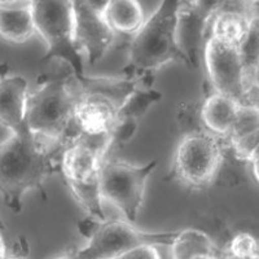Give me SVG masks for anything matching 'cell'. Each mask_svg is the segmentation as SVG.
I'll use <instances>...</instances> for the list:
<instances>
[{"label": "cell", "instance_id": "7402d4cb", "mask_svg": "<svg viewBox=\"0 0 259 259\" xmlns=\"http://www.w3.org/2000/svg\"><path fill=\"white\" fill-rule=\"evenodd\" d=\"M228 251L233 259H259V241L250 233L239 232L231 240Z\"/></svg>", "mask_w": 259, "mask_h": 259}, {"label": "cell", "instance_id": "1f68e13d", "mask_svg": "<svg viewBox=\"0 0 259 259\" xmlns=\"http://www.w3.org/2000/svg\"><path fill=\"white\" fill-rule=\"evenodd\" d=\"M56 259H74V258H73V255H68V254H65V255L59 256V258H56Z\"/></svg>", "mask_w": 259, "mask_h": 259}, {"label": "cell", "instance_id": "ba28073f", "mask_svg": "<svg viewBox=\"0 0 259 259\" xmlns=\"http://www.w3.org/2000/svg\"><path fill=\"white\" fill-rule=\"evenodd\" d=\"M156 166L157 159L144 166L105 159L100 172L101 201L113 203L130 223L136 222L144 201L147 179Z\"/></svg>", "mask_w": 259, "mask_h": 259}, {"label": "cell", "instance_id": "e0dca14e", "mask_svg": "<svg viewBox=\"0 0 259 259\" xmlns=\"http://www.w3.org/2000/svg\"><path fill=\"white\" fill-rule=\"evenodd\" d=\"M77 83L80 94L104 97L106 100L112 101L118 110L126 103L130 95L140 87L139 79H130L126 77H85L84 75L77 79Z\"/></svg>", "mask_w": 259, "mask_h": 259}, {"label": "cell", "instance_id": "4dcf8cb0", "mask_svg": "<svg viewBox=\"0 0 259 259\" xmlns=\"http://www.w3.org/2000/svg\"><path fill=\"white\" fill-rule=\"evenodd\" d=\"M194 259H221L218 255H202V256H197V258Z\"/></svg>", "mask_w": 259, "mask_h": 259}, {"label": "cell", "instance_id": "8fae6325", "mask_svg": "<svg viewBox=\"0 0 259 259\" xmlns=\"http://www.w3.org/2000/svg\"><path fill=\"white\" fill-rule=\"evenodd\" d=\"M218 4L219 2H179L177 41L193 69L198 68V55L205 30L210 25Z\"/></svg>", "mask_w": 259, "mask_h": 259}, {"label": "cell", "instance_id": "cb8c5ba5", "mask_svg": "<svg viewBox=\"0 0 259 259\" xmlns=\"http://www.w3.org/2000/svg\"><path fill=\"white\" fill-rule=\"evenodd\" d=\"M240 52L244 59L245 66L249 73H251L259 62V16H254L251 20L249 34L242 47L240 48Z\"/></svg>", "mask_w": 259, "mask_h": 259}, {"label": "cell", "instance_id": "d6986e66", "mask_svg": "<svg viewBox=\"0 0 259 259\" xmlns=\"http://www.w3.org/2000/svg\"><path fill=\"white\" fill-rule=\"evenodd\" d=\"M202 255H217L215 245L209 236L198 230L179 231L171 244V258L194 259Z\"/></svg>", "mask_w": 259, "mask_h": 259}, {"label": "cell", "instance_id": "277c9868", "mask_svg": "<svg viewBox=\"0 0 259 259\" xmlns=\"http://www.w3.org/2000/svg\"><path fill=\"white\" fill-rule=\"evenodd\" d=\"M112 144V138L75 136L65 148L61 161V172L75 201L100 222L108 219L101 205L100 172Z\"/></svg>", "mask_w": 259, "mask_h": 259}, {"label": "cell", "instance_id": "4316f807", "mask_svg": "<svg viewBox=\"0 0 259 259\" xmlns=\"http://www.w3.org/2000/svg\"><path fill=\"white\" fill-rule=\"evenodd\" d=\"M117 259H162L154 245H140Z\"/></svg>", "mask_w": 259, "mask_h": 259}, {"label": "cell", "instance_id": "52a82bcc", "mask_svg": "<svg viewBox=\"0 0 259 259\" xmlns=\"http://www.w3.org/2000/svg\"><path fill=\"white\" fill-rule=\"evenodd\" d=\"M223 161V144L209 131L183 136L174 154L170 178L191 188L209 186Z\"/></svg>", "mask_w": 259, "mask_h": 259}, {"label": "cell", "instance_id": "5b68a950", "mask_svg": "<svg viewBox=\"0 0 259 259\" xmlns=\"http://www.w3.org/2000/svg\"><path fill=\"white\" fill-rule=\"evenodd\" d=\"M31 9L36 32L48 47L41 61H62L70 66L77 79L84 77L82 55L74 38L73 2L36 0Z\"/></svg>", "mask_w": 259, "mask_h": 259}, {"label": "cell", "instance_id": "7a4b0ae2", "mask_svg": "<svg viewBox=\"0 0 259 259\" xmlns=\"http://www.w3.org/2000/svg\"><path fill=\"white\" fill-rule=\"evenodd\" d=\"M178 8L179 2H161L156 12L131 38L128 60L121 73L122 77L138 79L148 73H154L168 62H178L193 69L177 41Z\"/></svg>", "mask_w": 259, "mask_h": 259}, {"label": "cell", "instance_id": "ffe728a7", "mask_svg": "<svg viewBox=\"0 0 259 259\" xmlns=\"http://www.w3.org/2000/svg\"><path fill=\"white\" fill-rule=\"evenodd\" d=\"M163 95L159 91L153 89H140L130 95L126 103L118 110V117L119 119L124 118H134V119H140L145 113L149 110V108L153 104L162 100Z\"/></svg>", "mask_w": 259, "mask_h": 259}, {"label": "cell", "instance_id": "f546056e", "mask_svg": "<svg viewBox=\"0 0 259 259\" xmlns=\"http://www.w3.org/2000/svg\"><path fill=\"white\" fill-rule=\"evenodd\" d=\"M251 171H253V175L255 178V180L259 183V161L251 163Z\"/></svg>", "mask_w": 259, "mask_h": 259}, {"label": "cell", "instance_id": "44dd1931", "mask_svg": "<svg viewBox=\"0 0 259 259\" xmlns=\"http://www.w3.org/2000/svg\"><path fill=\"white\" fill-rule=\"evenodd\" d=\"M259 130V105L255 104H244L240 105L236 115L235 123L227 135L228 140H236Z\"/></svg>", "mask_w": 259, "mask_h": 259}, {"label": "cell", "instance_id": "9a60e30c", "mask_svg": "<svg viewBox=\"0 0 259 259\" xmlns=\"http://www.w3.org/2000/svg\"><path fill=\"white\" fill-rule=\"evenodd\" d=\"M32 2L0 0V36L22 45L36 32L32 17Z\"/></svg>", "mask_w": 259, "mask_h": 259}, {"label": "cell", "instance_id": "d6a6232c", "mask_svg": "<svg viewBox=\"0 0 259 259\" xmlns=\"http://www.w3.org/2000/svg\"><path fill=\"white\" fill-rule=\"evenodd\" d=\"M3 231H6V224L2 222V219H0V232H3Z\"/></svg>", "mask_w": 259, "mask_h": 259}, {"label": "cell", "instance_id": "f1b7e54d", "mask_svg": "<svg viewBox=\"0 0 259 259\" xmlns=\"http://www.w3.org/2000/svg\"><path fill=\"white\" fill-rule=\"evenodd\" d=\"M6 255H7L6 242H4L3 236H2V232H0V259H3Z\"/></svg>", "mask_w": 259, "mask_h": 259}, {"label": "cell", "instance_id": "d4e9b609", "mask_svg": "<svg viewBox=\"0 0 259 259\" xmlns=\"http://www.w3.org/2000/svg\"><path fill=\"white\" fill-rule=\"evenodd\" d=\"M230 144L236 158L240 159V161L249 162L250 156L259 145V130L255 133L236 139V140H231Z\"/></svg>", "mask_w": 259, "mask_h": 259}, {"label": "cell", "instance_id": "836d02e7", "mask_svg": "<svg viewBox=\"0 0 259 259\" xmlns=\"http://www.w3.org/2000/svg\"><path fill=\"white\" fill-rule=\"evenodd\" d=\"M3 259H20V258H16V256H8V255H6Z\"/></svg>", "mask_w": 259, "mask_h": 259}, {"label": "cell", "instance_id": "30bf717a", "mask_svg": "<svg viewBox=\"0 0 259 259\" xmlns=\"http://www.w3.org/2000/svg\"><path fill=\"white\" fill-rule=\"evenodd\" d=\"M105 6L106 2H73L75 46L80 55L85 53L91 65L105 56L117 38L115 31L103 15Z\"/></svg>", "mask_w": 259, "mask_h": 259}, {"label": "cell", "instance_id": "9c48e42d", "mask_svg": "<svg viewBox=\"0 0 259 259\" xmlns=\"http://www.w3.org/2000/svg\"><path fill=\"white\" fill-rule=\"evenodd\" d=\"M205 64L214 92L231 97L241 105L250 104V73L239 48L209 38L205 45Z\"/></svg>", "mask_w": 259, "mask_h": 259}, {"label": "cell", "instance_id": "3957f363", "mask_svg": "<svg viewBox=\"0 0 259 259\" xmlns=\"http://www.w3.org/2000/svg\"><path fill=\"white\" fill-rule=\"evenodd\" d=\"M79 89L71 68L39 77L38 89L29 95L26 124L32 133L70 143L74 108Z\"/></svg>", "mask_w": 259, "mask_h": 259}, {"label": "cell", "instance_id": "8992f818", "mask_svg": "<svg viewBox=\"0 0 259 259\" xmlns=\"http://www.w3.org/2000/svg\"><path fill=\"white\" fill-rule=\"evenodd\" d=\"M177 232H145L123 219L99 222L85 246L73 254L74 259H117L140 245H170Z\"/></svg>", "mask_w": 259, "mask_h": 259}, {"label": "cell", "instance_id": "83f0119b", "mask_svg": "<svg viewBox=\"0 0 259 259\" xmlns=\"http://www.w3.org/2000/svg\"><path fill=\"white\" fill-rule=\"evenodd\" d=\"M250 82H251V85H253V89L255 87V89L259 90V62L255 65V68L251 70Z\"/></svg>", "mask_w": 259, "mask_h": 259}, {"label": "cell", "instance_id": "5bb4252c", "mask_svg": "<svg viewBox=\"0 0 259 259\" xmlns=\"http://www.w3.org/2000/svg\"><path fill=\"white\" fill-rule=\"evenodd\" d=\"M27 80L21 75L0 77V124L12 133L27 127Z\"/></svg>", "mask_w": 259, "mask_h": 259}, {"label": "cell", "instance_id": "7c38bea8", "mask_svg": "<svg viewBox=\"0 0 259 259\" xmlns=\"http://www.w3.org/2000/svg\"><path fill=\"white\" fill-rule=\"evenodd\" d=\"M118 121V108L112 101L79 92V99L74 108L73 139L75 136L112 138Z\"/></svg>", "mask_w": 259, "mask_h": 259}, {"label": "cell", "instance_id": "484cf974", "mask_svg": "<svg viewBox=\"0 0 259 259\" xmlns=\"http://www.w3.org/2000/svg\"><path fill=\"white\" fill-rule=\"evenodd\" d=\"M139 128V121L134 118H124L119 119L113 131L112 140L115 144H124L128 143L135 136Z\"/></svg>", "mask_w": 259, "mask_h": 259}, {"label": "cell", "instance_id": "4fadbf2b", "mask_svg": "<svg viewBox=\"0 0 259 259\" xmlns=\"http://www.w3.org/2000/svg\"><path fill=\"white\" fill-rule=\"evenodd\" d=\"M251 3H222L219 2L210 20L209 38H214L223 45L241 48L246 40L250 22L255 15Z\"/></svg>", "mask_w": 259, "mask_h": 259}, {"label": "cell", "instance_id": "6da1fadb", "mask_svg": "<svg viewBox=\"0 0 259 259\" xmlns=\"http://www.w3.org/2000/svg\"><path fill=\"white\" fill-rule=\"evenodd\" d=\"M68 143L32 133L29 127L12 133L0 143V196L13 212L22 210V197L38 191L47 198L43 183L61 171L62 154Z\"/></svg>", "mask_w": 259, "mask_h": 259}, {"label": "cell", "instance_id": "2e32d148", "mask_svg": "<svg viewBox=\"0 0 259 259\" xmlns=\"http://www.w3.org/2000/svg\"><path fill=\"white\" fill-rule=\"evenodd\" d=\"M241 104L212 91L201 105V118L206 131L217 136L230 134Z\"/></svg>", "mask_w": 259, "mask_h": 259}, {"label": "cell", "instance_id": "ac0fdd59", "mask_svg": "<svg viewBox=\"0 0 259 259\" xmlns=\"http://www.w3.org/2000/svg\"><path fill=\"white\" fill-rule=\"evenodd\" d=\"M103 15L115 34H122L131 38L138 34L145 22L142 6L135 0L106 2Z\"/></svg>", "mask_w": 259, "mask_h": 259}, {"label": "cell", "instance_id": "603a6c76", "mask_svg": "<svg viewBox=\"0 0 259 259\" xmlns=\"http://www.w3.org/2000/svg\"><path fill=\"white\" fill-rule=\"evenodd\" d=\"M178 124L180 131L184 133V136L205 131L201 118V106L191 103L182 104L178 109Z\"/></svg>", "mask_w": 259, "mask_h": 259}]
</instances>
